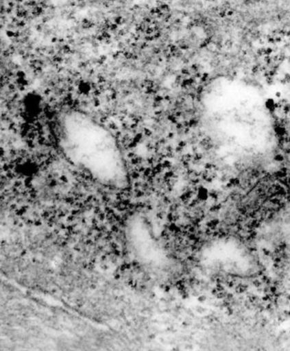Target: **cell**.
<instances>
[{
    "label": "cell",
    "mask_w": 290,
    "mask_h": 351,
    "mask_svg": "<svg viewBox=\"0 0 290 351\" xmlns=\"http://www.w3.org/2000/svg\"><path fill=\"white\" fill-rule=\"evenodd\" d=\"M253 1H257V0H253Z\"/></svg>",
    "instance_id": "cell-1"
}]
</instances>
